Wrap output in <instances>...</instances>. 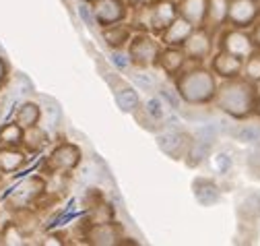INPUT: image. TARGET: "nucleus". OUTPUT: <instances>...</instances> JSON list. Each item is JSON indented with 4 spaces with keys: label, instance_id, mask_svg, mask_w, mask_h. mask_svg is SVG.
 <instances>
[{
    "label": "nucleus",
    "instance_id": "f257e3e1",
    "mask_svg": "<svg viewBox=\"0 0 260 246\" xmlns=\"http://www.w3.org/2000/svg\"><path fill=\"white\" fill-rule=\"evenodd\" d=\"M256 91L254 83L248 79H225V83L217 89L215 104L219 110L230 114L232 118H248L252 112H256Z\"/></svg>",
    "mask_w": 260,
    "mask_h": 246
},
{
    "label": "nucleus",
    "instance_id": "f03ea898",
    "mask_svg": "<svg viewBox=\"0 0 260 246\" xmlns=\"http://www.w3.org/2000/svg\"><path fill=\"white\" fill-rule=\"evenodd\" d=\"M176 91L188 104H209L215 100V94H217L215 75L213 71H207L201 67L180 73L176 81Z\"/></svg>",
    "mask_w": 260,
    "mask_h": 246
},
{
    "label": "nucleus",
    "instance_id": "7ed1b4c3",
    "mask_svg": "<svg viewBox=\"0 0 260 246\" xmlns=\"http://www.w3.org/2000/svg\"><path fill=\"white\" fill-rule=\"evenodd\" d=\"M176 17H178L176 3H172V0H153V3H147L139 9L137 25H141L143 29H149V32L161 34Z\"/></svg>",
    "mask_w": 260,
    "mask_h": 246
},
{
    "label": "nucleus",
    "instance_id": "20e7f679",
    "mask_svg": "<svg viewBox=\"0 0 260 246\" xmlns=\"http://www.w3.org/2000/svg\"><path fill=\"white\" fill-rule=\"evenodd\" d=\"M159 54H161V44L155 42V40H153L151 36H147V34H141V36H137L135 40H130V46H128L130 63H135V65L147 69V67L157 65Z\"/></svg>",
    "mask_w": 260,
    "mask_h": 246
},
{
    "label": "nucleus",
    "instance_id": "39448f33",
    "mask_svg": "<svg viewBox=\"0 0 260 246\" xmlns=\"http://www.w3.org/2000/svg\"><path fill=\"white\" fill-rule=\"evenodd\" d=\"M83 153L75 143H62L58 145L46 162V172L50 174H62V172H73L81 164Z\"/></svg>",
    "mask_w": 260,
    "mask_h": 246
},
{
    "label": "nucleus",
    "instance_id": "423d86ee",
    "mask_svg": "<svg viewBox=\"0 0 260 246\" xmlns=\"http://www.w3.org/2000/svg\"><path fill=\"white\" fill-rule=\"evenodd\" d=\"M219 50H225V52H230V54L246 60V58H250L254 54L256 46H254L252 36L242 32L240 27H232V29H225V32L221 34Z\"/></svg>",
    "mask_w": 260,
    "mask_h": 246
},
{
    "label": "nucleus",
    "instance_id": "0eeeda50",
    "mask_svg": "<svg viewBox=\"0 0 260 246\" xmlns=\"http://www.w3.org/2000/svg\"><path fill=\"white\" fill-rule=\"evenodd\" d=\"M190 145H192V139L178 129H170L157 135V147L172 160H184L188 156Z\"/></svg>",
    "mask_w": 260,
    "mask_h": 246
},
{
    "label": "nucleus",
    "instance_id": "6e6552de",
    "mask_svg": "<svg viewBox=\"0 0 260 246\" xmlns=\"http://www.w3.org/2000/svg\"><path fill=\"white\" fill-rule=\"evenodd\" d=\"M44 191H46L44 178H40V176L27 178L25 182H21L19 187L13 191L9 203H11L13 209H27V207H31V205H34L44 195Z\"/></svg>",
    "mask_w": 260,
    "mask_h": 246
},
{
    "label": "nucleus",
    "instance_id": "1a4fd4ad",
    "mask_svg": "<svg viewBox=\"0 0 260 246\" xmlns=\"http://www.w3.org/2000/svg\"><path fill=\"white\" fill-rule=\"evenodd\" d=\"M260 15L258 0H230V9H227V23L232 27H250Z\"/></svg>",
    "mask_w": 260,
    "mask_h": 246
},
{
    "label": "nucleus",
    "instance_id": "9d476101",
    "mask_svg": "<svg viewBox=\"0 0 260 246\" xmlns=\"http://www.w3.org/2000/svg\"><path fill=\"white\" fill-rule=\"evenodd\" d=\"M93 15L100 27H110L116 23H122L126 17V5L122 0H95L93 3Z\"/></svg>",
    "mask_w": 260,
    "mask_h": 246
},
{
    "label": "nucleus",
    "instance_id": "9b49d317",
    "mask_svg": "<svg viewBox=\"0 0 260 246\" xmlns=\"http://www.w3.org/2000/svg\"><path fill=\"white\" fill-rule=\"evenodd\" d=\"M182 48H184L186 56L190 60H197V63L209 58L211 56V48H213V40H211V34L205 29V25L194 27V32L190 34V38L184 42Z\"/></svg>",
    "mask_w": 260,
    "mask_h": 246
},
{
    "label": "nucleus",
    "instance_id": "f8f14e48",
    "mask_svg": "<svg viewBox=\"0 0 260 246\" xmlns=\"http://www.w3.org/2000/svg\"><path fill=\"white\" fill-rule=\"evenodd\" d=\"M211 69L221 79H236V77L242 75L244 60L234 56V54H230V52H225V50H219L211 60Z\"/></svg>",
    "mask_w": 260,
    "mask_h": 246
},
{
    "label": "nucleus",
    "instance_id": "ddd939ff",
    "mask_svg": "<svg viewBox=\"0 0 260 246\" xmlns=\"http://www.w3.org/2000/svg\"><path fill=\"white\" fill-rule=\"evenodd\" d=\"M194 32V25L190 21H186L182 15H178L164 32H161V44L164 46H178L182 48L184 42L190 38V34Z\"/></svg>",
    "mask_w": 260,
    "mask_h": 246
},
{
    "label": "nucleus",
    "instance_id": "4468645a",
    "mask_svg": "<svg viewBox=\"0 0 260 246\" xmlns=\"http://www.w3.org/2000/svg\"><path fill=\"white\" fill-rule=\"evenodd\" d=\"M87 240L97 246H114L122 240V228L114 222L108 224H95L87 232Z\"/></svg>",
    "mask_w": 260,
    "mask_h": 246
},
{
    "label": "nucleus",
    "instance_id": "2eb2a0df",
    "mask_svg": "<svg viewBox=\"0 0 260 246\" xmlns=\"http://www.w3.org/2000/svg\"><path fill=\"white\" fill-rule=\"evenodd\" d=\"M186 60H188V56H186L184 48H178V46H168L166 50L161 48V54H159L157 65H159V69L164 71L166 75L174 77V75H178V73L184 69Z\"/></svg>",
    "mask_w": 260,
    "mask_h": 246
},
{
    "label": "nucleus",
    "instance_id": "dca6fc26",
    "mask_svg": "<svg viewBox=\"0 0 260 246\" xmlns=\"http://www.w3.org/2000/svg\"><path fill=\"white\" fill-rule=\"evenodd\" d=\"M192 191H194V197H197V201L203 207H213L221 199L219 187H217L213 180H209V178H197V180L192 182Z\"/></svg>",
    "mask_w": 260,
    "mask_h": 246
},
{
    "label": "nucleus",
    "instance_id": "f3484780",
    "mask_svg": "<svg viewBox=\"0 0 260 246\" xmlns=\"http://www.w3.org/2000/svg\"><path fill=\"white\" fill-rule=\"evenodd\" d=\"M207 7L209 0H180L178 15H182L194 27H201L207 21Z\"/></svg>",
    "mask_w": 260,
    "mask_h": 246
},
{
    "label": "nucleus",
    "instance_id": "a211bd4d",
    "mask_svg": "<svg viewBox=\"0 0 260 246\" xmlns=\"http://www.w3.org/2000/svg\"><path fill=\"white\" fill-rule=\"evenodd\" d=\"M25 160V153L19 147H0V174L19 172Z\"/></svg>",
    "mask_w": 260,
    "mask_h": 246
},
{
    "label": "nucleus",
    "instance_id": "6ab92c4d",
    "mask_svg": "<svg viewBox=\"0 0 260 246\" xmlns=\"http://www.w3.org/2000/svg\"><path fill=\"white\" fill-rule=\"evenodd\" d=\"M42 118V108L40 104L36 102H25L17 108V114H15V120L19 122V125L23 129H29V127H36L38 122Z\"/></svg>",
    "mask_w": 260,
    "mask_h": 246
},
{
    "label": "nucleus",
    "instance_id": "aec40b11",
    "mask_svg": "<svg viewBox=\"0 0 260 246\" xmlns=\"http://www.w3.org/2000/svg\"><path fill=\"white\" fill-rule=\"evenodd\" d=\"M23 133L25 129L19 125L17 120L7 122L0 127V147H19L23 145Z\"/></svg>",
    "mask_w": 260,
    "mask_h": 246
},
{
    "label": "nucleus",
    "instance_id": "412c9836",
    "mask_svg": "<svg viewBox=\"0 0 260 246\" xmlns=\"http://www.w3.org/2000/svg\"><path fill=\"white\" fill-rule=\"evenodd\" d=\"M104 40L106 44L116 50V48H122L126 44H130V29L116 23V25H110V27H104Z\"/></svg>",
    "mask_w": 260,
    "mask_h": 246
},
{
    "label": "nucleus",
    "instance_id": "4be33fe9",
    "mask_svg": "<svg viewBox=\"0 0 260 246\" xmlns=\"http://www.w3.org/2000/svg\"><path fill=\"white\" fill-rule=\"evenodd\" d=\"M227 9H230V0H209L207 7V21L213 29L227 23Z\"/></svg>",
    "mask_w": 260,
    "mask_h": 246
},
{
    "label": "nucleus",
    "instance_id": "5701e85b",
    "mask_svg": "<svg viewBox=\"0 0 260 246\" xmlns=\"http://www.w3.org/2000/svg\"><path fill=\"white\" fill-rule=\"evenodd\" d=\"M48 141H50V139H48V133H46L40 125L29 127V129H25V133H23V147H25L27 151H40Z\"/></svg>",
    "mask_w": 260,
    "mask_h": 246
},
{
    "label": "nucleus",
    "instance_id": "b1692460",
    "mask_svg": "<svg viewBox=\"0 0 260 246\" xmlns=\"http://www.w3.org/2000/svg\"><path fill=\"white\" fill-rule=\"evenodd\" d=\"M116 104L122 112H135L139 108V94L133 87H120L116 91Z\"/></svg>",
    "mask_w": 260,
    "mask_h": 246
},
{
    "label": "nucleus",
    "instance_id": "393cba45",
    "mask_svg": "<svg viewBox=\"0 0 260 246\" xmlns=\"http://www.w3.org/2000/svg\"><path fill=\"white\" fill-rule=\"evenodd\" d=\"M234 139L248 145H260V127L258 125H242L234 133Z\"/></svg>",
    "mask_w": 260,
    "mask_h": 246
},
{
    "label": "nucleus",
    "instance_id": "a878e982",
    "mask_svg": "<svg viewBox=\"0 0 260 246\" xmlns=\"http://www.w3.org/2000/svg\"><path fill=\"white\" fill-rule=\"evenodd\" d=\"M108 222H114V209L106 203H100V205H93L89 207V224L95 226V224H108Z\"/></svg>",
    "mask_w": 260,
    "mask_h": 246
},
{
    "label": "nucleus",
    "instance_id": "bb28decb",
    "mask_svg": "<svg viewBox=\"0 0 260 246\" xmlns=\"http://www.w3.org/2000/svg\"><path fill=\"white\" fill-rule=\"evenodd\" d=\"M145 112H147V116H149L153 122H166V120H168V106L161 102V100H157V98L147 100Z\"/></svg>",
    "mask_w": 260,
    "mask_h": 246
},
{
    "label": "nucleus",
    "instance_id": "cd10ccee",
    "mask_svg": "<svg viewBox=\"0 0 260 246\" xmlns=\"http://www.w3.org/2000/svg\"><path fill=\"white\" fill-rule=\"evenodd\" d=\"M244 77L250 81V83H258L260 81V56H250L244 60V69H242Z\"/></svg>",
    "mask_w": 260,
    "mask_h": 246
},
{
    "label": "nucleus",
    "instance_id": "c85d7f7f",
    "mask_svg": "<svg viewBox=\"0 0 260 246\" xmlns=\"http://www.w3.org/2000/svg\"><path fill=\"white\" fill-rule=\"evenodd\" d=\"M240 213L246 215V218L260 215V195H248L240 205Z\"/></svg>",
    "mask_w": 260,
    "mask_h": 246
},
{
    "label": "nucleus",
    "instance_id": "c756f323",
    "mask_svg": "<svg viewBox=\"0 0 260 246\" xmlns=\"http://www.w3.org/2000/svg\"><path fill=\"white\" fill-rule=\"evenodd\" d=\"M77 13H79V17L83 19V23L91 29V32H93V29L95 27H100V25H97V21H95V15H93V7L89 5V0H83V3H79V7H77Z\"/></svg>",
    "mask_w": 260,
    "mask_h": 246
},
{
    "label": "nucleus",
    "instance_id": "7c9ffc66",
    "mask_svg": "<svg viewBox=\"0 0 260 246\" xmlns=\"http://www.w3.org/2000/svg\"><path fill=\"white\" fill-rule=\"evenodd\" d=\"M44 102H46V116L50 118V122H52V129H56L60 122H62V110H60V106L52 100V98H44Z\"/></svg>",
    "mask_w": 260,
    "mask_h": 246
},
{
    "label": "nucleus",
    "instance_id": "2f4dec72",
    "mask_svg": "<svg viewBox=\"0 0 260 246\" xmlns=\"http://www.w3.org/2000/svg\"><path fill=\"white\" fill-rule=\"evenodd\" d=\"M3 242L5 244H23V234L19 232V228L15 224L5 226V230H3Z\"/></svg>",
    "mask_w": 260,
    "mask_h": 246
},
{
    "label": "nucleus",
    "instance_id": "473e14b6",
    "mask_svg": "<svg viewBox=\"0 0 260 246\" xmlns=\"http://www.w3.org/2000/svg\"><path fill=\"white\" fill-rule=\"evenodd\" d=\"M133 79H135V83H137L141 89H145V91H153V89H155V79H153L149 73H145V71H135V73H133Z\"/></svg>",
    "mask_w": 260,
    "mask_h": 246
},
{
    "label": "nucleus",
    "instance_id": "72a5a7b5",
    "mask_svg": "<svg viewBox=\"0 0 260 246\" xmlns=\"http://www.w3.org/2000/svg\"><path fill=\"white\" fill-rule=\"evenodd\" d=\"M112 65H116L120 71H126L128 67H130V56H128V52L124 54V52H120V48H116V50H112Z\"/></svg>",
    "mask_w": 260,
    "mask_h": 246
},
{
    "label": "nucleus",
    "instance_id": "f704fd0d",
    "mask_svg": "<svg viewBox=\"0 0 260 246\" xmlns=\"http://www.w3.org/2000/svg\"><path fill=\"white\" fill-rule=\"evenodd\" d=\"M215 166H217V170L221 174H227V172L232 170V166H234L232 156H230V153H219V156L215 158Z\"/></svg>",
    "mask_w": 260,
    "mask_h": 246
},
{
    "label": "nucleus",
    "instance_id": "c9c22d12",
    "mask_svg": "<svg viewBox=\"0 0 260 246\" xmlns=\"http://www.w3.org/2000/svg\"><path fill=\"white\" fill-rule=\"evenodd\" d=\"M15 81L21 85V94H31V91H34V85H31V81H29L23 73H19V75L15 77Z\"/></svg>",
    "mask_w": 260,
    "mask_h": 246
},
{
    "label": "nucleus",
    "instance_id": "e433bc0d",
    "mask_svg": "<svg viewBox=\"0 0 260 246\" xmlns=\"http://www.w3.org/2000/svg\"><path fill=\"white\" fill-rule=\"evenodd\" d=\"M252 40H254V46L260 48V23L254 27V34H252Z\"/></svg>",
    "mask_w": 260,
    "mask_h": 246
},
{
    "label": "nucleus",
    "instance_id": "4c0bfd02",
    "mask_svg": "<svg viewBox=\"0 0 260 246\" xmlns=\"http://www.w3.org/2000/svg\"><path fill=\"white\" fill-rule=\"evenodd\" d=\"M5 79H7V63L0 58V83H3Z\"/></svg>",
    "mask_w": 260,
    "mask_h": 246
},
{
    "label": "nucleus",
    "instance_id": "58836bf2",
    "mask_svg": "<svg viewBox=\"0 0 260 246\" xmlns=\"http://www.w3.org/2000/svg\"><path fill=\"white\" fill-rule=\"evenodd\" d=\"M126 3H130V5H141V3H147V0H126Z\"/></svg>",
    "mask_w": 260,
    "mask_h": 246
},
{
    "label": "nucleus",
    "instance_id": "ea45409f",
    "mask_svg": "<svg viewBox=\"0 0 260 246\" xmlns=\"http://www.w3.org/2000/svg\"><path fill=\"white\" fill-rule=\"evenodd\" d=\"M172 3H180V0H172Z\"/></svg>",
    "mask_w": 260,
    "mask_h": 246
},
{
    "label": "nucleus",
    "instance_id": "a19ab883",
    "mask_svg": "<svg viewBox=\"0 0 260 246\" xmlns=\"http://www.w3.org/2000/svg\"><path fill=\"white\" fill-rule=\"evenodd\" d=\"M89 3H95V0H89Z\"/></svg>",
    "mask_w": 260,
    "mask_h": 246
}]
</instances>
